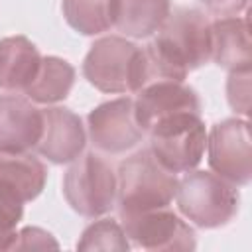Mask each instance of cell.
<instances>
[{
	"mask_svg": "<svg viewBox=\"0 0 252 252\" xmlns=\"http://www.w3.org/2000/svg\"><path fill=\"white\" fill-rule=\"evenodd\" d=\"M226 98L236 114L248 116L250 112V65L232 69L226 81Z\"/></svg>",
	"mask_w": 252,
	"mask_h": 252,
	"instance_id": "cell-21",
	"label": "cell"
},
{
	"mask_svg": "<svg viewBox=\"0 0 252 252\" xmlns=\"http://www.w3.org/2000/svg\"><path fill=\"white\" fill-rule=\"evenodd\" d=\"M67 24L83 35H98L114 26V0H63Z\"/></svg>",
	"mask_w": 252,
	"mask_h": 252,
	"instance_id": "cell-18",
	"label": "cell"
},
{
	"mask_svg": "<svg viewBox=\"0 0 252 252\" xmlns=\"http://www.w3.org/2000/svg\"><path fill=\"white\" fill-rule=\"evenodd\" d=\"M63 195L81 217H102L116 205V173L98 154H81L65 171Z\"/></svg>",
	"mask_w": 252,
	"mask_h": 252,
	"instance_id": "cell-6",
	"label": "cell"
},
{
	"mask_svg": "<svg viewBox=\"0 0 252 252\" xmlns=\"http://www.w3.org/2000/svg\"><path fill=\"white\" fill-rule=\"evenodd\" d=\"M24 217V203L0 189V250H12L18 224Z\"/></svg>",
	"mask_w": 252,
	"mask_h": 252,
	"instance_id": "cell-20",
	"label": "cell"
},
{
	"mask_svg": "<svg viewBox=\"0 0 252 252\" xmlns=\"http://www.w3.org/2000/svg\"><path fill=\"white\" fill-rule=\"evenodd\" d=\"M152 156L171 173H187L195 169L205 154L207 130L201 114L181 112L159 120L150 130Z\"/></svg>",
	"mask_w": 252,
	"mask_h": 252,
	"instance_id": "cell-5",
	"label": "cell"
},
{
	"mask_svg": "<svg viewBox=\"0 0 252 252\" xmlns=\"http://www.w3.org/2000/svg\"><path fill=\"white\" fill-rule=\"evenodd\" d=\"M136 94L138 96L134 98V118L144 132L173 114H201L199 94L183 81H152Z\"/></svg>",
	"mask_w": 252,
	"mask_h": 252,
	"instance_id": "cell-10",
	"label": "cell"
},
{
	"mask_svg": "<svg viewBox=\"0 0 252 252\" xmlns=\"http://www.w3.org/2000/svg\"><path fill=\"white\" fill-rule=\"evenodd\" d=\"M171 12V0H114V26L124 37L154 35Z\"/></svg>",
	"mask_w": 252,
	"mask_h": 252,
	"instance_id": "cell-16",
	"label": "cell"
},
{
	"mask_svg": "<svg viewBox=\"0 0 252 252\" xmlns=\"http://www.w3.org/2000/svg\"><path fill=\"white\" fill-rule=\"evenodd\" d=\"M41 132V108L20 94H0V152H30L37 146Z\"/></svg>",
	"mask_w": 252,
	"mask_h": 252,
	"instance_id": "cell-12",
	"label": "cell"
},
{
	"mask_svg": "<svg viewBox=\"0 0 252 252\" xmlns=\"http://www.w3.org/2000/svg\"><path fill=\"white\" fill-rule=\"evenodd\" d=\"M85 79L110 94L138 93L150 83L144 49L124 35L98 37L83 61Z\"/></svg>",
	"mask_w": 252,
	"mask_h": 252,
	"instance_id": "cell-2",
	"label": "cell"
},
{
	"mask_svg": "<svg viewBox=\"0 0 252 252\" xmlns=\"http://www.w3.org/2000/svg\"><path fill=\"white\" fill-rule=\"evenodd\" d=\"M207 159L219 177L242 187L252 179V142L250 124L242 118L217 122L207 134Z\"/></svg>",
	"mask_w": 252,
	"mask_h": 252,
	"instance_id": "cell-7",
	"label": "cell"
},
{
	"mask_svg": "<svg viewBox=\"0 0 252 252\" xmlns=\"http://www.w3.org/2000/svg\"><path fill=\"white\" fill-rule=\"evenodd\" d=\"M120 224L128 240L144 250H195L197 238L195 230L173 211L156 209L138 215L120 217Z\"/></svg>",
	"mask_w": 252,
	"mask_h": 252,
	"instance_id": "cell-9",
	"label": "cell"
},
{
	"mask_svg": "<svg viewBox=\"0 0 252 252\" xmlns=\"http://www.w3.org/2000/svg\"><path fill=\"white\" fill-rule=\"evenodd\" d=\"M152 81H185V77L211 61V22L195 8L169 12L156 37L142 47Z\"/></svg>",
	"mask_w": 252,
	"mask_h": 252,
	"instance_id": "cell-1",
	"label": "cell"
},
{
	"mask_svg": "<svg viewBox=\"0 0 252 252\" xmlns=\"http://www.w3.org/2000/svg\"><path fill=\"white\" fill-rule=\"evenodd\" d=\"M41 55L37 47L24 35L0 39V89L26 91L37 73Z\"/></svg>",
	"mask_w": 252,
	"mask_h": 252,
	"instance_id": "cell-15",
	"label": "cell"
},
{
	"mask_svg": "<svg viewBox=\"0 0 252 252\" xmlns=\"http://www.w3.org/2000/svg\"><path fill=\"white\" fill-rule=\"evenodd\" d=\"M177 175L167 171L150 152L138 150L120 161L116 171V205L118 215H138L165 209L175 199Z\"/></svg>",
	"mask_w": 252,
	"mask_h": 252,
	"instance_id": "cell-3",
	"label": "cell"
},
{
	"mask_svg": "<svg viewBox=\"0 0 252 252\" xmlns=\"http://www.w3.org/2000/svg\"><path fill=\"white\" fill-rule=\"evenodd\" d=\"M75 85V67L55 55L41 57L35 77L26 87V94L32 102L55 104L69 96Z\"/></svg>",
	"mask_w": 252,
	"mask_h": 252,
	"instance_id": "cell-17",
	"label": "cell"
},
{
	"mask_svg": "<svg viewBox=\"0 0 252 252\" xmlns=\"http://www.w3.org/2000/svg\"><path fill=\"white\" fill-rule=\"evenodd\" d=\"M47 167L30 152H0V189L16 197L20 203L33 201L45 187Z\"/></svg>",
	"mask_w": 252,
	"mask_h": 252,
	"instance_id": "cell-13",
	"label": "cell"
},
{
	"mask_svg": "<svg viewBox=\"0 0 252 252\" xmlns=\"http://www.w3.org/2000/svg\"><path fill=\"white\" fill-rule=\"evenodd\" d=\"M175 201L179 213L199 228L228 224L240 207L236 185L213 171H187L177 181Z\"/></svg>",
	"mask_w": 252,
	"mask_h": 252,
	"instance_id": "cell-4",
	"label": "cell"
},
{
	"mask_svg": "<svg viewBox=\"0 0 252 252\" xmlns=\"http://www.w3.org/2000/svg\"><path fill=\"white\" fill-rule=\"evenodd\" d=\"M45 248H59L57 240L43 228L26 226L16 234V242L12 250H45Z\"/></svg>",
	"mask_w": 252,
	"mask_h": 252,
	"instance_id": "cell-22",
	"label": "cell"
},
{
	"mask_svg": "<svg viewBox=\"0 0 252 252\" xmlns=\"http://www.w3.org/2000/svg\"><path fill=\"white\" fill-rule=\"evenodd\" d=\"M211 59L228 71L250 65V28L246 16L211 22Z\"/></svg>",
	"mask_w": 252,
	"mask_h": 252,
	"instance_id": "cell-14",
	"label": "cell"
},
{
	"mask_svg": "<svg viewBox=\"0 0 252 252\" xmlns=\"http://www.w3.org/2000/svg\"><path fill=\"white\" fill-rule=\"evenodd\" d=\"M79 250H116L126 252L130 248V242L124 234V228L114 219H100L93 224H89L81 240L77 242Z\"/></svg>",
	"mask_w": 252,
	"mask_h": 252,
	"instance_id": "cell-19",
	"label": "cell"
},
{
	"mask_svg": "<svg viewBox=\"0 0 252 252\" xmlns=\"http://www.w3.org/2000/svg\"><path fill=\"white\" fill-rule=\"evenodd\" d=\"M205 8L217 16V18H228V16H238L246 6L248 0H201Z\"/></svg>",
	"mask_w": 252,
	"mask_h": 252,
	"instance_id": "cell-23",
	"label": "cell"
},
{
	"mask_svg": "<svg viewBox=\"0 0 252 252\" xmlns=\"http://www.w3.org/2000/svg\"><path fill=\"white\" fill-rule=\"evenodd\" d=\"M43 114V132L33 148L41 158L53 163H71L87 144V132L79 114L65 106H47Z\"/></svg>",
	"mask_w": 252,
	"mask_h": 252,
	"instance_id": "cell-11",
	"label": "cell"
},
{
	"mask_svg": "<svg viewBox=\"0 0 252 252\" xmlns=\"http://www.w3.org/2000/svg\"><path fill=\"white\" fill-rule=\"evenodd\" d=\"M87 128L91 144L108 156L130 152L146 134L134 118V100L130 96H120L94 106L87 116Z\"/></svg>",
	"mask_w": 252,
	"mask_h": 252,
	"instance_id": "cell-8",
	"label": "cell"
}]
</instances>
